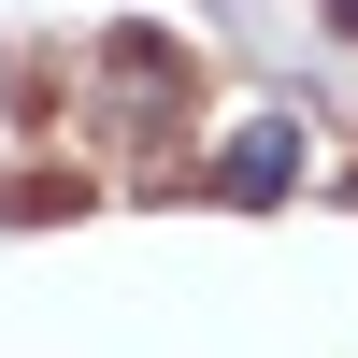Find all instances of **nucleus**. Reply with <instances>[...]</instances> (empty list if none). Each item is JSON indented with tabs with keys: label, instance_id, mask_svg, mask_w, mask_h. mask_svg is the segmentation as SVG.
I'll use <instances>...</instances> for the list:
<instances>
[{
	"label": "nucleus",
	"instance_id": "1",
	"mask_svg": "<svg viewBox=\"0 0 358 358\" xmlns=\"http://www.w3.org/2000/svg\"><path fill=\"white\" fill-rule=\"evenodd\" d=\"M287 172H301V129H244L229 143V201H273Z\"/></svg>",
	"mask_w": 358,
	"mask_h": 358
}]
</instances>
